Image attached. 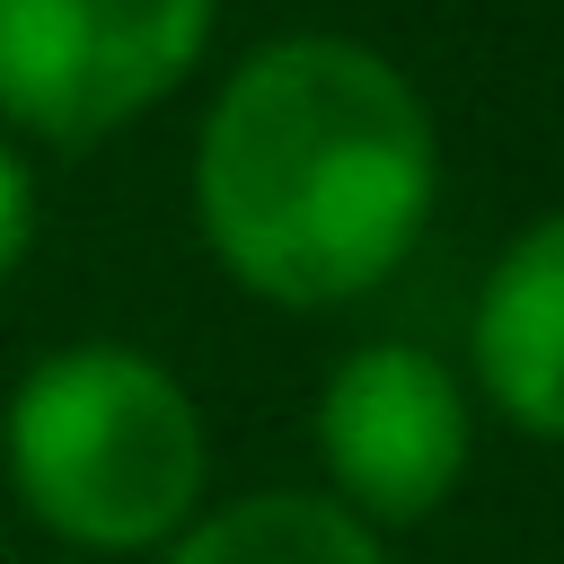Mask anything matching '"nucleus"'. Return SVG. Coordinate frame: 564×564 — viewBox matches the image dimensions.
<instances>
[{
    "label": "nucleus",
    "mask_w": 564,
    "mask_h": 564,
    "mask_svg": "<svg viewBox=\"0 0 564 564\" xmlns=\"http://www.w3.org/2000/svg\"><path fill=\"white\" fill-rule=\"evenodd\" d=\"M203 256L264 308L370 300L441 203L423 88L361 35H273L220 70L185 159Z\"/></svg>",
    "instance_id": "1"
},
{
    "label": "nucleus",
    "mask_w": 564,
    "mask_h": 564,
    "mask_svg": "<svg viewBox=\"0 0 564 564\" xmlns=\"http://www.w3.org/2000/svg\"><path fill=\"white\" fill-rule=\"evenodd\" d=\"M0 485L26 529L70 555H159L212 494L194 388L123 335L35 352L0 388Z\"/></svg>",
    "instance_id": "2"
},
{
    "label": "nucleus",
    "mask_w": 564,
    "mask_h": 564,
    "mask_svg": "<svg viewBox=\"0 0 564 564\" xmlns=\"http://www.w3.org/2000/svg\"><path fill=\"white\" fill-rule=\"evenodd\" d=\"M212 26L220 0H0V132L88 159L203 70Z\"/></svg>",
    "instance_id": "3"
},
{
    "label": "nucleus",
    "mask_w": 564,
    "mask_h": 564,
    "mask_svg": "<svg viewBox=\"0 0 564 564\" xmlns=\"http://www.w3.org/2000/svg\"><path fill=\"white\" fill-rule=\"evenodd\" d=\"M317 467H326V494L344 511H361L370 529H414L432 520L458 476H467V449H476V414H467V388L441 352L423 344H352L326 388H317Z\"/></svg>",
    "instance_id": "4"
},
{
    "label": "nucleus",
    "mask_w": 564,
    "mask_h": 564,
    "mask_svg": "<svg viewBox=\"0 0 564 564\" xmlns=\"http://www.w3.org/2000/svg\"><path fill=\"white\" fill-rule=\"evenodd\" d=\"M467 361L511 432L564 449V212L529 220L494 256L467 317Z\"/></svg>",
    "instance_id": "5"
},
{
    "label": "nucleus",
    "mask_w": 564,
    "mask_h": 564,
    "mask_svg": "<svg viewBox=\"0 0 564 564\" xmlns=\"http://www.w3.org/2000/svg\"><path fill=\"white\" fill-rule=\"evenodd\" d=\"M150 564H388V538L335 494L264 485L238 502H203Z\"/></svg>",
    "instance_id": "6"
},
{
    "label": "nucleus",
    "mask_w": 564,
    "mask_h": 564,
    "mask_svg": "<svg viewBox=\"0 0 564 564\" xmlns=\"http://www.w3.org/2000/svg\"><path fill=\"white\" fill-rule=\"evenodd\" d=\"M35 229H44V194H35V150H18L0 132V291L26 273L35 256Z\"/></svg>",
    "instance_id": "7"
}]
</instances>
